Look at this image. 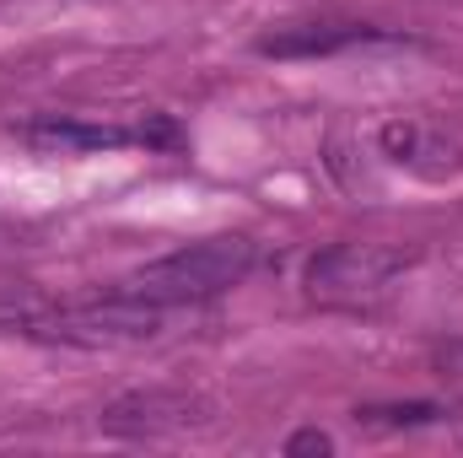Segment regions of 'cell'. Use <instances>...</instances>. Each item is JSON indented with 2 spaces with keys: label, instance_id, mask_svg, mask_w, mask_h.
I'll return each instance as SVG.
<instances>
[{
  "label": "cell",
  "instance_id": "cell-1",
  "mask_svg": "<svg viewBox=\"0 0 463 458\" xmlns=\"http://www.w3.org/2000/svg\"><path fill=\"white\" fill-rule=\"evenodd\" d=\"M259 264V248L248 237H205V243H189L167 259H151L140 264L135 275L118 281V291L129 297H146V302H162V308H178V302H205V297H222L232 286H242Z\"/></svg>",
  "mask_w": 463,
  "mask_h": 458
},
{
  "label": "cell",
  "instance_id": "cell-4",
  "mask_svg": "<svg viewBox=\"0 0 463 458\" xmlns=\"http://www.w3.org/2000/svg\"><path fill=\"white\" fill-rule=\"evenodd\" d=\"M200 421H205V405L194 394H178V388L118 394L98 415V426L109 437H167V432H184V426H200Z\"/></svg>",
  "mask_w": 463,
  "mask_h": 458
},
{
  "label": "cell",
  "instance_id": "cell-2",
  "mask_svg": "<svg viewBox=\"0 0 463 458\" xmlns=\"http://www.w3.org/2000/svg\"><path fill=\"white\" fill-rule=\"evenodd\" d=\"M162 319L167 308L162 302H146V297H129V291H109V297H92V302H65V308H43L33 313V335L43 340H71V345H135L162 335Z\"/></svg>",
  "mask_w": 463,
  "mask_h": 458
},
{
  "label": "cell",
  "instance_id": "cell-9",
  "mask_svg": "<svg viewBox=\"0 0 463 458\" xmlns=\"http://www.w3.org/2000/svg\"><path fill=\"white\" fill-rule=\"evenodd\" d=\"M286 453H335V437L318 432V426H307V432H297V437L286 443Z\"/></svg>",
  "mask_w": 463,
  "mask_h": 458
},
{
  "label": "cell",
  "instance_id": "cell-7",
  "mask_svg": "<svg viewBox=\"0 0 463 458\" xmlns=\"http://www.w3.org/2000/svg\"><path fill=\"white\" fill-rule=\"evenodd\" d=\"M27 140L54 146V151H114V146L135 140V135H129V129H114V124H71V119H49V124H33Z\"/></svg>",
  "mask_w": 463,
  "mask_h": 458
},
{
  "label": "cell",
  "instance_id": "cell-8",
  "mask_svg": "<svg viewBox=\"0 0 463 458\" xmlns=\"http://www.w3.org/2000/svg\"><path fill=\"white\" fill-rule=\"evenodd\" d=\"M361 421H388V426H426V421H437L442 410L437 405H366V410H355Z\"/></svg>",
  "mask_w": 463,
  "mask_h": 458
},
{
  "label": "cell",
  "instance_id": "cell-3",
  "mask_svg": "<svg viewBox=\"0 0 463 458\" xmlns=\"http://www.w3.org/2000/svg\"><path fill=\"white\" fill-rule=\"evenodd\" d=\"M410 264H415V253H404L393 243H335V248L313 253L307 297L313 302H366V297L388 291Z\"/></svg>",
  "mask_w": 463,
  "mask_h": 458
},
{
  "label": "cell",
  "instance_id": "cell-5",
  "mask_svg": "<svg viewBox=\"0 0 463 458\" xmlns=\"http://www.w3.org/2000/svg\"><path fill=\"white\" fill-rule=\"evenodd\" d=\"M366 43H399V38L383 27H366V22H291V27L264 33L253 49L264 60H324V54H345V49H366Z\"/></svg>",
  "mask_w": 463,
  "mask_h": 458
},
{
  "label": "cell",
  "instance_id": "cell-6",
  "mask_svg": "<svg viewBox=\"0 0 463 458\" xmlns=\"http://www.w3.org/2000/svg\"><path fill=\"white\" fill-rule=\"evenodd\" d=\"M377 146H383L388 162H399V167H410V173H420V178L463 173V146L458 140H448V135H437V129H426V124H410V119L383 124V129H377Z\"/></svg>",
  "mask_w": 463,
  "mask_h": 458
}]
</instances>
